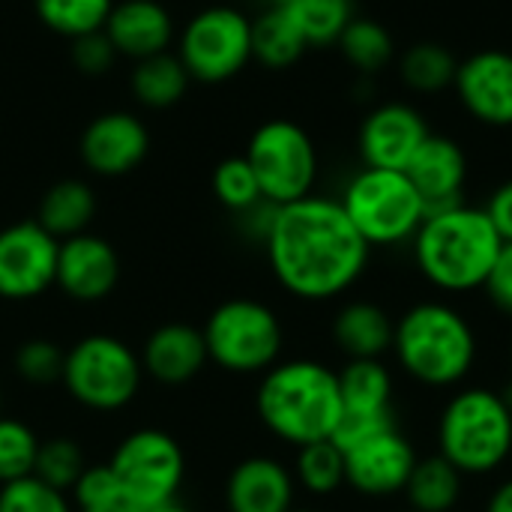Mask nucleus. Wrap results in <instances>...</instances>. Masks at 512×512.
Masks as SVG:
<instances>
[{
    "label": "nucleus",
    "mask_w": 512,
    "mask_h": 512,
    "mask_svg": "<svg viewBox=\"0 0 512 512\" xmlns=\"http://www.w3.org/2000/svg\"><path fill=\"white\" fill-rule=\"evenodd\" d=\"M264 249L276 282L303 303H327L348 294L372 258V246L360 237L345 207L324 195L276 207Z\"/></svg>",
    "instance_id": "nucleus-1"
},
{
    "label": "nucleus",
    "mask_w": 512,
    "mask_h": 512,
    "mask_svg": "<svg viewBox=\"0 0 512 512\" xmlns=\"http://www.w3.org/2000/svg\"><path fill=\"white\" fill-rule=\"evenodd\" d=\"M501 246L489 213L474 204L429 213L411 240L420 276L441 294L483 291Z\"/></svg>",
    "instance_id": "nucleus-2"
},
{
    "label": "nucleus",
    "mask_w": 512,
    "mask_h": 512,
    "mask_svg": "<svg viewBox=\"0 0 512 512\" xmlns=\"http://www.w3.org/2000/svg\"><path fill=\"white\" fill-rule=\"evenodd\" d=\"M255 411L264 429L291 447L327 441L342 417L339 375L318 360H279L261 375Z\"/></svg>",
    "instance_id": "nucleus-3"
},
{
    "label": "nucleus",
    "mask_w": 512,
    "mask_h": 512,
    "mask_svg": "<svg viewBox=\"0 0 512 512\" xmlns=\"http://www.w3.org/2000/svg\"><path fill=\"white\" fill-rule=\"evenodd\" d=\"M477 351L480 342L474 324L444 300L414 303L396 321V363L411 381L429 390H453L465 384L477 366Z\"/></svg>",
    "instance_id": "nucleus-4"
},
{
    "label": "nucleus",
    "mask_w": 512,
    "mask_h": 512,
    "mask_svg": "<svg viewBox=\"0 0 512 512\" xmlns=\"http://www.w3.org/2000/svg\"><path fill=\"white\" fill-rule=\"evenodd\" d=\"M438 453L462 477H489L512 459V411L492 387L456 390L438 417Z\"/></svg>",
    "instance_id": "nucleus-5"
},
{
    "label": "nucleus",
    "mask_w": 512,
    "mask_h": 512,
    "mask_svg": "<svg viewBox=\"0 0 512 512\" xmlns=\"http://www.w3.org/2000/svg\"><path fill=\"white\" fill-rule=\"evenodd\" d=\"M339 204L372 249L411 243L426 219V204L405 171L366 168L357 171Z\"/></svg>",
    "instance_id": "nucleus-6"
},
{
    "label": "nucleus",
    "mask_w": 512,
    "mask_h": 512,
    "mask_svg": "<svg viewBox=\"0 0 512 512\" xmlns=\"http://www.w3.org/2000/svg\"><path fill=\"white\" fill-rule=\"evenodd\" d=\"M207 357L228 375H264L285 348L279 315L252 297H231L219 303L201 327Z\"/></svg>",
    "instance_id": "nucleus-7"
},
{
    "label": "nucleus",
    "mask_w": 512,
    "mask_h": 512,
    "mask_svg": "<svg viewBox=\"0 0 512 512\" xmlns=\"http://www.w3.org/2000/svg\"><path fill=\"white\" fill-rule=\"evenodd\" d=\"M63 387L87 411H123L141 390V357L111 333H90L78 339L63 360Z\"/></svg>",
    "instance_id": "nucleus-8"
},
{
    "label": "nucleus",
    "mask_w": 512,
    "mask_h": 512,
    "mask_svg": "<svg viewBox=\"0 0 512 512\" xmlns=\"http://www.w3.org/2000/svg\"><path fill=\"white\" fill-rule=\"evenodd\" d=\"M243 156L258 177L264 201L282 207L312 195L318 180V150L300 123L285 117L261 123Z\"/></svg>",
    "instance_id": "nucleus-9"
},
{
    "label": "nucleus",
    "mask_w": 512,
    "mask_h": 512,
    "mask_svg": "<svg viewBox=\"0 0 512 512\" xmlns=\"http://www.w3.org/2000/svg\"><path fill=\"white\" fill-rule=\"evenodd\" d=\"M186 72L204 84L237 78L252 60V18L237 6H207L186 21L177 39Z\"/></svg>",
    "instance_id": "nucleus-10"
},
{
    "label": "nucleus",
    "mask_w": 512,
    "mask_h": 512,
    "mask_svg": "<svg viewBox=\"0 0 512 512\" xmlns=\"http://www.w3.org/2000/svg\"><path fill=\"white\" fill-rule=\"evenodd\" d=\"M123 495L138 507H156L177 498L186 477V456L174 435L162 429H138L126 435L108 459Z\"/></svg>",
    "instance_id": "nucleus-11"
},
{
    "label": "nucleus",
    "mask_w": 512,
    "mask_h": 512,
    "mask_svg": "<svg viewBox=\"0 0 512 512\" xmlns=\"http://www.w3.org/2000/svg\"><path fill=\"white\" fill-rule=\"evenodd\" d=\"M60 240L36 219L0 231V300L27 303L54 288Z\"/></svg>",
    "instance_id": "nucleus-12"
},
{
    "label": "nucleus",
    "mask_w": 512,
    "mask_h": 512,
    "mask_svg": "<svg viewBox=\"0 0 512 512\" xmlns=\"http://www.w3.org/2000/svg\"><path fill=\"white\" fill-rule=\"evenodd\" d=\"M453 90L462 108L483 126H512V54L483 48L459 60Z\"/></svg>",
    "instance_id": "nucleus-13"
},
{
    "label": "nucleus",
    "mask_w": 512,
    "mask_h": 512,
    "mask_svg": "<svg viewBox=\"0 0 512 512\" xmlns=\"http://www.w3.org/2000/svg\"><path fill=\"white\" fill-rule=\"evenodd\" d=\"M81 162L99 177H123L150 153V129L132 111H105L87 123L78 141Z\"/></svg>",
    "instance_id": "nucleus-14"
},
{
    "label": "nucleus",
    "mask_w": 512,
    "mask_h": 512,
    "mask_svg": "<svg viewBox=\"0 0 512 512\" xmlns=\"http://www.w3.org/2000/svg\"><path fill=\"white\" fill-rule=\"evenodd\" d=\"M417 462V447L396 429L345 453V486L363 498H393L405 492Z\"/></svg>",
    "instance_id": "nucleus-15"
},
{
    "label": "nucleus",
    "mask_w": 512,
    "mask_h": 512,
    "mask_svg": "<svg viewBox=\"0 0 512 512\" xmlns=\"http://www.w3.org/2000/svg\"><path fill=\"white\" fill-rule=\"evenodd\" d=\"M432 135L423 114L408 102H384L372 108L360 126V159L366 168L405 171L420 144Z\"/></svg>",
    "instance_id": "nucleus-16"
},
{
    "label": "nucleus",
    "mask_w": 512,
    "mask_h": 512,
    "mask_svg": "<svg viewBox=\"0 0 512 512\" xmlns=\"http://www.w3.org/2000/svg\"><path fill=\"white\" fill-rule=\"evenodd\" d=\"M54 285L75 303H102L120 285L117 249L90 231L60 240Z\"/></svg>",
    "instance_id": "nucleus-17"
},
{
    "label": "nucleus",
    "mask_w": 512,
    "mask_h": 512,
    "mask_svg": "<svg viewBox=\"0 0 512 512\" xmlns=\"http://www.w3.org/2000/svg\"><path fill=\"white\" fill-rule=\"evenodd\" d=\"M408 180L417 186L426 216L438 210H450L465 204V183H468V153L459 141L447 135H429L414 159L405 168Z\"/></svg>",
    "instance_id": "nucleus-18"
},
{
    "label": "nucleus",
    "mask_w": 512,
    "mask_h": 512,
    "mask_svg": "<svg viewBox=\"0 0 512 512\" xmlns=\"http://www.w3.org/2000/svg\"><path fill=\"white\" fill-rule=\"evenodd\" d=\"M294 498V474L273 456H249L237 462L225 483L228 512H291Z\"/></svg>",
    "instance_id": "nucleus-19"
},
{
    "label": "nucleus",
    "mask_w": 512,
    "mask_h": 512,
    "mask_svg": "<svg viewBox=\"0 0 512 512\" xmlns=\"http://www.w3.org/2000/svg\"><path fill=\"white\" fill-rule=\"evenodd\" d=\"M210 363L204 333L192 324L171 321L156 327L141 351V366L144 375L165 387H180L189 384L192 378L201 375V369Z\"/></svg>",
    "instance_id": "nucleus-20"
},
{
    "label": "nucleus",
    "mask_w": 512,
    "mask_h": 512,
    "mask_svg": "<svg viewBox=\"0 0 512 512\" xmlns=\"http://www.w3.org/2000/svg\"><path fill=\"white\" fill-rule=\"evenodd\" d=\"M102 30L111 39L117 57H132V60L162 54L174 42V18L168 6L159 0L114 3Z\"/></svg>",
    "instance_id": "nucleus-21"
},
{
    "label": "nucleus",
    "mask_w": 512,
    "mask_h": 512,
    "mask_svg": "<svg viewBox=\"0 0 512 512\" xmlns=\"http://www.w3.org/2000/svg\"><path fill=\"white\" fill-rule=\"evenodd\" d=\"M396 321L372 300H351L333 318V342L348 360H381L393 351Z\"/></svg>",
    "instance_id": "nucleus-22"
},
{
    "label": "nucleus",
    "mask_w": 512,
    "mask_h": 512,
    "mask_svg": "<svg viewBox=\"0 0 512 512\" xmlns=\"http://www.w3.org/2000/svg\"><path fill=\"white\" fill-rule=\"evenodd\" d=\"M96 216V192L84 180H60L54 183L36 210V222L57 240H69L75 234H84Z\"/></svg>",
    "instance_id": "nucleus-23"
},
{
    "label": "nucleus",
    "mask_w": 512,
    "mask_h": 512,
    "mask_svg": "<svg viewBox=\"0 0 512 512\" xmlns=\"http://www.w3.org/2000/svg\"><path fill=\"white\" fill-rule=\"evenodd\" d=\"M189 81H192V75L186 72L183 60L177 54H171V51H162V54L135 60L129 87H132V96L144 108L162 111V108L177 105L186 96Z\"/></svg>",
    "instance_id": "nucleus-24"
},
{
    "label": "nucleus",
    "mask_w": 512,
    "mask_h": 512,
    "mask_svg": "<svg viewBox=\"0 0 512 512\" xmlns=\"http://www.w3.org/2000/svg\"><path fill=\"white\" fill-rule=\"evenodd\" d=\"M306 39L285 6H267L252 18V60L267 69H291L306 54Z\"/></svg>",
    "instance_id": "nucleus-25"
},
{
    "label": "nucleus",
    "mask_w": 512,
    "mask_h": 512,
    "mask_svg": "<svg viewBox=\"0 0 512 512\" xmlns=\"http://www.w3.org/2000/svg\"><path fill=\"white\" fill-rule=\"evenodd\" d=\"M465 477L441 456H423L405 486L408 507L414 512H453L462 501Z\"/></svg>",
    "instance_id": "nucleus-26"
},
{
    "label": "nucleus",
    "mask_w": 512,
    "mask_h": 512,
    "mask_svg": "<svg viewBox=\"0 0 512 512\" xmlns=\"http://www.w3.org/2000/svg\"><path fill=\"white\" fill-rule=\"evenodd\" d=\"M342 411H390L393 408V372L384 360H348L339 372Z\"/></svg>",
    "instance_id": "nucleus-27"
},
{
    "label": "nucleus",
    "mask_w": 512,
    "mask_h": 512,
    "mask_svg": "<svg viewBox=\"0 0 512 512\" xmlns=\"http://www.w3.org/2000/svg\"><path fill=\"white\" fill-rule=\"evenodd\" d=\"M456 69H459V60L453 57V51L432 39L414 42L399 57V75H402L405 87H411L414 93H426V96H435V93L453 87Z\"/></svg>",
    "instance_id": "nucleus-28"
},
{
    "label": "nucleus",
    "mask_w": 512,
    "mask_h": 512,
    "mask_svg": "<svg viewBox=\"0 0 512 512\" xmlns=\"http://www.w3.org/2000/svg\"><path fill=\"white\" fill-rule=\"evenodd\" d=\"M285 9L309 48L336 45L345 27L357 18L354 0H291Z\"/></svg>",
    "instance_id": "nucleus-29"
},
{
    "label": "nucleus",
    "mask_w": 512,
    "mask_h": 512,
    "mask_svg": "<svg viewBox=\"0 0 512 512\" xmlns=\"http://www.w3.org/2000/svg\"><path fill=\"white\" fill-rule=\"evenodd\" d=\"M336 45H339L342 57H345L357 72H363V75H378V72H384V69L393 63V57H396V42H393L390 30H387L381 21L363 18V15H357V18L345 27V33L339 36Z\"/></svg>",
    "instance_id": "nucleus-30"
},
{
    "label": "nucleus",
    "mask_w": 512,
    "mask_h": 512,
    "mask_svg": "<svg viewBox=\"0 0 512 512\" xmlns=\"http://www.w3.org/2000/svg\"><path fill=\"white\" fill-rule=\"evenodd\" d=\"M291 474L303 492H309L315 498H330L345 486V453L330 438L297 447Z\"/></svg>",
    "instance_id": "nucleus-31"
},
{
    "label": "nucleus",
    "mask_w": 512,
    "mask_h": 512,
    "mask_svg": "<svg viewBox=\"0 0 512 512\" xmlns=\"http://www.w3.org/2000/svg\"><path fill=\"white\" fill-rule=\"evenodd\" d=\"M114 0H33L36 18L57 36L69 42L105 27Z\"/></svg>",
    "instance_id": "nucleus-32"
},
{
    "label": "nucleus",
    "mask_w": 512,
    "mask_h": 512,
    "mask_svg": "<svg viewBox=\"0 0 512 512\" xmlns=\"http://www.w3.org/2000/svg\"><path fill=\"white\" fill-rule=\"evenodd\" d=\"M213 195L216 201L231 210V213H246L252 207H258L264 201L261 195V186H258V177L249 165L246 156H228L216 165L213 171Z\"/></svg>",
    "instance_id": "nucleus-33"
},
{
    "label": "nucleus",
    "mask_w": 512,
    "mask_h": 512,
    "mask_svg": "<svg viewBox=\"0 0 512 512\" xmlns=\"http://www.w3.org/2000/svg\"><path fill=\"white\" fill-rule=\"evenodd\" d=\"M84 468H87L84 453L72 438L60 435V438H51V441H39L33 477H39L51 489H60V492L69 495L72 486L78 483V477L84 474Z\"/></svg>",
    "instance_id": "nucleus-34"
},
{
    "label": "nucleus",
    "mask_w": 512,
    "mask_h": 512,
    "mask_svg": "<svg viewBox=\"0 0 512 512\" xmlns=\"http://www.w3.org/2000/svg\"><path fill=\"white\" fill-rule=\"evenodd\" d=\"M36 453V432L15 417H0V486L30 477L36 468Z\"/></svg>",
    "instance_id": "nucleus-35"
},
{
    "label": "nucleus",
    "mask_w": 512,
    "mask_h": 512,
    "mask_svg": "<svg viewBox=\"0 0 512 512\" xmlns=\"http://www.w3.org/2000/svg\"><path fill=\"white\" fill-rule=\"evenodd\" d=\"M0 512H72V504L66 492L30 474L0 486Z\"/></svg>",
    "instance_id": "nucleus-36"
},
{
    "label": "nucleus",
    "mask_w": 512,
    "mask_h": 512,
    "mask_svg": "<svg viewBox=\"0 0 512 512\" xmlns=\"http://www.w3.org/2000/svg\"><path fill=\"white\" fill-rule=\"evenodd\" d=\"M63 360H66V351H60L51 339L36 336L18 345L12 363H15L18 378H24L27 384L48 387L63 378Z\"/></svg>",
    "instance_id": "nucleus-37"
},
{
    "label": "nucleus",
    "mask_w": 512,
    "mask_h": 512,
    "mask_svg": "<svg viewBox=\"0 0 512 512\" xmlns=\"http://www.w3.org/2000/svg\"><path fill=\"white\" fill-rule=\"evenodd\" d=\"M399 429V414L396 408L390 411H342L339 423H336V432H333V444L348 453L378 435H387V432H396Z\"/></svg>",
    "instance_id": "nucleus-38"
},
{
    "label": "nucleus",
    "mask_w": 512,
    "mask_h": 512,
    "mask_svg": "<svg viewBox=\"0 0 512 512\" xmlns=\"http://www.w3.org/2000/svg\"><path fill=\"white\" fill-rule=\"evenodd\" d=\"M123 486L117 480V474L111 471V465H87L84 474L78 477V483L72 486V504L75 510H93V507H105L114 501H123ZM129 501V498H126Z\"/></svg>",
    "instance_id": "nucleus-39"
},
{
    "label": "nucleus",
    "mask_w": 512,
    "mask_h": 512,
    "mask_svg": "<svg viewBox=\"0 0 512 512\" xmlns=\"http://www.w3.org/2000/svg\"><path fill=\"white\" fill-rule=\"evenodd\" d=\"M69 54H72V63L81 75H105L117 60V51H114L111 39L105 36V30L72 39Z\"/></svg>",
    "instance_id": "nucleus-40"
},
{
    "label": "nucleus",
    "mask_w": 512,
    "mask_h": 512,
    "mask_svg": "<svg viewBox=\"0 0 512 512\" xmlns=\"http://www.w3.org/2000/svg\"><path fill=\"white\" fill-rule=\"evenodd\" d=\"M483 294L489 297V303L501 312L512 318V243H504L501 252H498V261L483 285Z\"/></svg>",
    "instance_id": "nucleus-41"
},
{
    "label": "nucleus",
    "mask_w": 512,
    "mask_h": 512,
    "mask_svg": "<svg viewBox=\"0 0 512 512\" xmlns=\"http://www.w3.org/2000/svg\"><path fill=\"white\" fill-rule=\"evenodd\" d=\"M483 210L489 213V219H492V225L498 228L501 240H504V243H512V180L501 183V186L492 192V198L486 201Z\"/></svg>",
    "instance_id": "nucleus-42"
},
{
    "label": "nucleus",
    "mask_w": 512,
    "mask_h": 512,
    "mask_svg": "<svg viewBox=\"0 0 512 512\" xmlns=\"http://www.w3.org/2000/svg\"><path fill=\"white\" fill-rule=\"evenodd\" d=\"M483 512H512V477L501 480V483L492 489V495H489L486 510Z\"/></svg>",
    "instance_id": "nucleus-43"
},
{
    "label": "nucleus",
    "mask_w": 512,
    "mask_h": 512,
    "mask_svg": "<svg viewBox=\"0 0 512 512\" xmlns=\"http://www.w3.org/2000/svg\"><path fill=\"white\" fill-rule=\"evenodd\" d=\"M78 512H141L132 501H114V504H105V507H93V510H78Z\"/></svg>",
    "instance_id": "nucleus-44"
},
{
    "label": "nucleus",
    "mask_w": 512,
    "mask_h": 512,
    "mask_svg": "<svg viewBox=\"0 0 512 512\" xmlns=\"http://www.w3.org/2000/svg\"><path fill=\"white\" fill-rule=\"evenodd\" d=\"M141 512H192L189 507H183L177 498L174 501H165V504H156V507H147V510H141Z\"/></svg>",
    "instance_id": "nucleus-45"
},
{
    "label": "nucleus",
    "mask_w": 512,
    "mask_h": 512,
    "mask_svg": "<svg viewBox=\"0 0 512 512\" xmlns=\"http://www.w3.org/2000/svg\"><path fill=\"white\" fill-rule=\"evenodd\" d=\"M267 6H285V3H291V0H264Z\"/></svg>",
    "instance_id": "nucleus-46"
},
{
    "label": "nucleus",
    "mask_w": 512,
    "mask_h": 512,
    "mask_svg": "<svg viewBox=\"0 0 512 512\" xmlns=\"http://www.w3.org/2000/svg\"><path fill=\"white\" fill-rule=\"evenodd\" d=\"M291 512H324V510H312V507H294Z\"/></svg>",
    "instance_id": "nucleus-47"
},
{
    "label": "nucleus",
    "mask_w": 512,
    "mask_h": 512,
    "mask_svg": "<svg viewBox=\"0 0 512 512\" xmlns=\"http://www.w3.org/2000/svg\"><path fill=\"white\" fill-rule=\"evenodd\" d=\"M507 360H510V375H512V339H510V351H507Z\"/></svg>",
    "instance_id": "nucleus-48"
},
{
    "label": "nucleus",
    "mask_w": 512,
    "mask_h": 512,
    "mask_svg": "<svg viewBox=\"0 0 512 512\" xmlns=\"http://www.w3.org/2000/svg\"><path fill=\"white\" fill-rule=\"evenodd\" d=\"M0 417H3V396H0Z\"/></svg>",
    "instance_id": "nucleus-49"
},
{
    "label": "nucleus",
    "mask_w": 512,
    "mask_h": 512,
    "mask_svg": "<svg viewBox=\"0 0 512 512\" xmlns=\"http://www.w3.org/2000/svg\"><path fill=\"white\" fill-rule=\"evenodd\" d=\"M405 512H414V510H405Z\"/></svg>",
    "instance_id": "nucleus-50"
}]
</instances>
